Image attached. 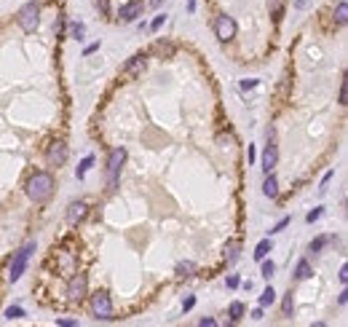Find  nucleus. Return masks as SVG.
Listing matches in <instances>:
<instances>
[{
	"label": "nucleus",
	"mask_w": 348,
	"mask_h": 327,
	"mask_svg": "<svg viewBox=\"0 0 348 327\" xmlns=\"http://www.w3.org/2000/svg\"><path fill=\"white\" fill-rule=\"evenodd\" d=\"M322 214H324V209H322V207H316V209H311V212L305 214V223H311V226H314V223L322 217Z\"/></svg>",
	"instance_id": "nucleus-29"
},
{
	"label": "nucleus",
	"mask_w": 348,
	"mask_h": 327,
	"mask_svg": "<svg viewBox=\"0 0 348 327\" xmlns=\"http://www.w3.org/2000/svg\"><path fill=\"white\" fill-rule=\"evenodd\" d=\"M193 306H196V298H193V295H187V298H185V303H182V311H190Z\"/></svg>",
	"instance_id": "nucleus-32"
},
{
	"label": "nucleus",
	"mask_w": 348,
	"mask_h": 327,
	"mask_svg": "<svg viewBox=\"0 0 348 327\" xmlns=\"http://www.w3.org/2000/svg\"><path fill=\"white\" fill-rule=\"evenodd\" d=\"M239 27H236V19L228 14H220L217 19H214V35H217L220 43H230L233 38H236Z\"/></svg>",
	"instance_id": "nucleus-7"
},
{
	"label": "nucleus",
	"mask_w": 348,
	"mask_h": 327,
	"mask_svg": "<svg viewBox=\"0 0 348 327\" xmlns=\"http://www.w3.org/2000/svg\"><path fill=\"white\" fill-rule=\"evenodd\" d=\"M332 174H335V172H327V174H324V180H322V188H319V191H322V193L327 191V183L332 180Z\"/></svg>",
	"instance_id": "nucleus-39"
},
{
	"label": "nucleus",
	"mask_w": 348,
	"mask_h": 327,
	"mask_svg": "<svg viewBox=\"0 0 348 327\" xmlns=\"http://www.w3.org/2000/svg\"><path fill=\"white\" fill-rule=\"evenodd\" d=\"M252 319H262V306H260V308H255V311H252Z\"/></svg>",
	"instance_id": "nucleus-44"
},
{
	"label": "nucleus",
	"mask_w": 348,
	"mask_h": 327,
	"mask_svg": "<svg viewBox=\"0 0 348 327\" xmlns=\"http://www.w3.org/2000/svg\"><path fill=\"white\" fill-rule=\"evenodd\" d=\"M187 11H190V14L196 11V0H187Z\"/></svg>",
	"instance_id": "nucleus-45"
},
{
	"label": "nucleus",
	"mask_w": 348,
	"mask_h": 327,
	"mask_svg": "<svg viewBox=\"0 0 348 327\" xmlns=\"http://www.w3.org/2000/svg\"><path fill=\"white\" fill-rule=\"evenodd\" d=\"M32 252H35V241H27L19 252H14L11 266H8V279H11V282H19V279H22V274L27 271V263H30V258H32Z\"/></svg>",
	"instance_id": "nucleus-3"
},
{
	"label": "nucleus",
	"mask_w": 348,
	"mask_h": 327,
	"mask_svg": "<svg viewBox=\"0 0 348 327\" xmlns=\"http://www.w3.org/2000/svg\"><path fill=\"white\" fill-rule=\"evenodd\" d=\"M94 51H99V43H91V46H86V49H83V54H86V57H91Z\"/></svg>",
	"instance_id": "nucleus-36"
},
{
	"label": "nucleus",
	"mask_w": 348,
	"mask_h": 327,
	"mask_svg": "<svg viewBox=\"0 0 348 327\" xmlns=\"http://www.w3.org/2000/svg\"><path fill=\"white\" fill-rule=\"evenodd\" d=\"M262 193H265L268 199H276V196H279V180H276V174L268 172L265 183H262Z\"/></svg>",
	"instance_id": "nucleus-13"
},
{
	"label": "nucleus",
	"mask_w": 348,
	"mask_h": 327,
	"mask_svg": "<svg viewBox=\"0 0 348 327\" xmlns=\"http://www.w3.org/2000/svg\"><path fill=\"white\" fill-rule=\"evenodd\" d=\"M239 249H241L239 241H228V247H225V260H228V263H236V260H239Z\"/></svg>",
	"instance_id": "nucleus-19"
},
{
	"label": "nucleus",
	"mask_w": 348,
	"mask_h": 327,
	"mask_svg": "<svg viewBox=\"0 0 348 327\" xmlns=\"http://www.w3.org/2000/svg\"><path fill=\"white\" fill-rule=\"evenodd\" d=\"M16 24L22 27L24 32H35L37 24H41V3L37 0H30L16 11Z\"/></svg>",
	"instance_id": "nucleus-2"
},
{
	"label": "nucleus",
	"mask_w": 348,
	"mask_h": 327,
	"mask_svg": "<svg viewBox=\"0 0 348 327\" xmlns=\"http://www.w3.org/2000/svg\"><path fill=\"white\" fill-rule=\"evenodd\" d=\"M196 274V263L193 260H185V263L177 266V276H193Z\"/></svg>",
	"instance_id": "nucleus-24"
},
{
	"label": "nucleus",
	"mask_w": 348,
	"mask_h": 327,
	"mask_svg": "<svg viewBox=\"0 0 348 327\" xmlns=\"http://www.w3.org/2000/svg\"><path fill=\"white\" fill-rule=\"evenodd\" d=\"M276 161H279V151H276V145L274 142H268V148H265V153H262V161H260V166H262V172H270L276 166Z\"/></svg>",
	"instance_id": "nucleus-12"
},
{
	"label": "nucleus",
	"mask_w": 348,
	"mask_h": 327,
	"mask_svg": "<svg viewBox=\"0 0 348 327\" xmlns=\"http://www.w3.org/2000/svg\"><path fill=\"white\" fill-rule=\"evenodd\" d=\"M83 32H86V27H83L81 22H72V24H70V38L83 41Z\"/></svg>",
	"instance_id": "nucleus-26"
},
{
	"label": "nucleus",
	"mask_w": 348,
	"mask_h": 327,
	"mask_svg": "<svg viewBox=\"0 0 348 327\" xmlns=\"http://www.w3.org/2000/svg\"><path fill=\"white\" fill-rule=\"evenodd\" d=\"M199 324H201V327H214V324H217V322H214L212 316H204V319H201Z\"/></svg>",
	"instance_id": "nucleus-40"
},
{
	"label": "nucleus",
	"mask_w": 348,
	"mask_h": 327,
	"mask_svg": "<svg viewBox=\"0 0 348 327\" xmlns=\"http://www.w3.org/2000/svg\"><path fill=\"white\" fill-rule=\"evenodd\" d=\"M330 239H335V236H316L311 244H308V252H314V255H319V252H322L324 247H327V241Z\"/></svg>",
	"instance_id": "nucleus-20"
},
{
	"label": "nucleus",
	"mask_w": 348,
	"mask_h": 327,
	"mask_svg": "<svg viewBox=\"0 0 348 327\" xmlns=\"http://www.w3.org/2000/svg\"><path fill=\"white\" fill-rule=\"evenodd\" d=\"M86 214H89V204L86 201H70V207H67V223L70 226H78V223L86 220Z\"/></svg>",
	"instance_id": "nucleus-10"
},
{
	"label": "nucleus",
	"mask_w": 348,
	"mask_h": 327,
	"mask_svg": "<svg viewBox=\"0 0 348 327\" xmlns=\"http://www.w3.org/2000/svg\"><path fill=\"white\" fill-rule=\"evenodd\" d=\"M27 196L35 204H46L54 196V177L49 172H35L30 180H27Z\"/></svg>",
	"instance_id": "nucleus-1"
},
{
	"label": "nucleus",
	"mask_w": 348,
	"mask_h": 327,
	"mask_svg": "<svg viewBox=\"0 0 348 327\" xmlns=\"http://www.w3.org/2000/svg\"><path fill=\"white\" fill-rule=\"evenodd\" d=\"M292 308H295L292 293H287V295H284V303H281V314H284V316H289V314H292Z\"/></svg>",
	"instance_id": "nucleus-28"
},
{
	"label": "nucleus",
	"mask_w": 348,
	"mask_h": 327,
	"mask_svg": "<svg viewBox=\"0 0 348 327\" xmlns=\"http://www.w3.org/2000/svg\"><path fill=\"white\" fill-rule=\"evenodd\" d=\"M145 64H147V51H139V54H134L126 64H124V76H139V72L145 70Z\"/></svg>",
	"instance_id": "nucleus-11"
},
{
	"label": "nucleus",
	"mask_w": 348,
	"mask_h": 327,
	"mask_svg": "<svg viewBox=\"0 0 348 327\" xmlns=\"http://www.w3.org/2000/svg\"><path fill=\"white\" fill-rule=\"evenodd\" d=\"M311 276H314L311 263H308L305 258H303V260H297V266H295V279H300V282H303V279H311Z\"/></svg>",
	"instance_id": "nucleus-15"
},
{
	"label": "nucleus",
	"mask_w": 348,
	"mask_h": 327,
	"mask_svg": "<svg viewBox=\"0 0 348 327\" xmlns=\"http://www.w3.org/2000/svg\"><path fill=\"white\" fill-rule=\"evenodd\" d=\"M335 22H337V27H343L348 22V3H345V0H340L337 8H335Z\"/></svg>",
	"instance_id": "nucleus-17"
},
{
	"label": "nucleus",
	"mask_w": 348,
	"mask_h": 327,
	"mask_svg": "<svg viewBox=\"0 0 348 327\" xmlns=\"http://www.w3.org/2000/svg\"><path fill=\"white\" fill-rule=\"evenodd\" d=\"M91 314L102 322H110L115 319V308H112V298L105 293V289H97L91 295Z\"/></svg>",
	"instance_id": "nucleus-4"
},
{
	"label": "nucleus",
	"mask_w": 348,
	"mask_h": 327,
	"mask_svg": "<svg viewBox=\"0 0 348 327\" xmlns=\"http://www.w3.org/2000/svg\"><path fill=\"white\" fill-rule=\"evenodd\" d=\"M225 284H228L230 289H236V287H239L241 282H239V276H228V279H225Z\"/></svg>",
	"instance_id": "nucleus-33"
},
{
	"label": "nucleus",
	"mask_w": 348,
	"mask_h": 327,
	"mask_svg": "<svg viewBox=\"0 0 348 327\" xmlns=\"http://www.w3.org/2000/svg\"><path fill=\"white\" fill-rule=\"evenodd\" d=\"M166 22V14H158L156 16V19H153V24H150V30H153V32H158V30H161V24Z\"/></svg>",
	"instance_id": "nucleus-30"
},
{
	"label": "nucleus",
	"mask_w": 348,
	"mask_h": 327,
	"mask_svg": "<svg viewBox=\"0 0 348 327\" xmlns=\"http://www.w3.org/2000/svg\"><path fill=\"white\" fill-rule=\"evenodd\" d=\"M142 8H145V0H129L118 8V19L121 22H137V16H142Z\"/></svg>",
	"instance_id": "nucleus-9"
},
{
	"label": "nucleus",
	"mask_w": 348,
	"mask_h": 327,
	"mask_svg": "<svg viewBox=\"0 0 348 327\" xmlns=\"http://www.w3.org/2000/svg\"><path fill=\"white\" fill-rule=\"evenodd\" d=\"M274 301H276V289L274 287H265V289H262V295H260V306L268 308V306H274Z\"/></svg>",
	"instance_id": "nucleus-21"
},
{
	"label": "nucleus",
	"mask_w": 348,
	"mask_h": 327,
	"mask_svg": "<svg viewBox=\"0 0 348 327\" xmlns=\"http://www.w3.org/2000/svg\"><path fill=\"white\" fill-rule=\"evenodd\" d=\"M337 276H340V282H343V284L348 282V266H345V263L340 266V274H337Z\"/></svg>",
	"instance_id": "nucleus-37"
},
{
	"label": "nucleus",
	"mask_w": 348,
	"mask_h": 327,
	"mask_svg": "<svg viewBox=\"0 0 348 327\" xmlns=\"http://www.w3.org/2000/svg\"><path fill=\"white\" fill-rule=\"evenodd\" d=\"M91 164H94V156H86V158H83V161L78 164V169H75V177H78V180H83V177H86V172L91 169Z\"/></svg>",
	"instance_id": "nucleus-23"
},
{
	"label": "nucleus",
	"mask_w": 348,
	"mask_h": 327,
	"mask_svg": "<svg viewBox=\"0 0 348 327\" xmlns=\"http://www.w3.org/2000/svg\"><path fill=\"white\" fill-rule=\"evenodd\" d=\"M161 3H164V0H150V6H156V8L161 6Z\"/></svg>",
	"instance_id": "nucleus-46"
},
{
	"label": "nucleus",
	"mask_w": 348,
	"mask_h": 327,
	"mask_svg": "<svg viewBox=\"0 0 348 327\" xmlns=\"http://www.w3.org/2000/svg\"><path fill=\"white\" fill-rule=\"evenodd\" d=\"M337 99H340V105H345V83H340V94H337Z\"/></svg>",
	"instance_id": "nucleus-42"
},
{
	"label": "nucleus",
	"mask_w": 348,
	"mask_h": 327,
	"mask_svg": "<svg viewBox=\"0 0 348 327\" xmlns=\"http://www.w3.org/2000/svg\"><path fill=\"white\" fill-rule=\"evenodd\" d=\"M64 295H67V301L81 303L83 298L89 295V279H86V274H72L67 279V289H64Z\"/></svg>",
	"instance_id": "nucleus-6"
},
{
	"label": "nucleus",
	"mask_w": 348,
	"mask_h": 327,
	"mask_svg": "<svg viewBox=\"0 0 348 327\" xmlns=\"http://www.w3.org/2000/svg\"><path fill=\"white\" fill-rule=\"evenodd\" d=\"M56 324H59V327H75L78 322H75V319H56Z\"/></svg>",
	"instance_id": "nucleus-38"
},
{
	"label": "nucleus",
	"mask_w": 348,
	"mask_h": 327,
	"mask_svg": "<svg viewBox=\"0 0 348 327\" xmlns=\"http://www.w3.org/2000/svg\"><path fill=\"white\" fill-rule=\"evenodd\" d=\"M274 274H276V263H274V260H265V258H262V279H270Z\"/></svg>",
	"instance_id": "nucleus-27"
},
{
	"label": "nucleus",
	"mask_w": 348,
	"mask_h": 327,
	"mask_svg": "<svg viewBox=\"0 0 348 327\" xmlns=\"http://www.w3.org/2000/svg\"><path fill=\"white\" fill-rule=\"evenodd\" d=\"M287 226H289V217H281V220L276 223V226H274V228H270V233H281V231H284Z\"/></svg>",
	"instance_id": "nucleus-31"
},
{
	"label": "nucleus",
	"mask_w": 348,
	"mask_h": 327,
	"mask_svg": "<svg viewBox=\"0 0 348 327\" xmlns=\"http://www.w3.org/2000/svg\"><path fill=\"white\" fill-rule=\"evenodd\" d=\"M284 8H287V0H270L268 3V11H270V16H274V22H281Z\"/></svg>",
	"instance_id": "nucleus-16"
},
{
	"label": "nucleus",
	"mask_w": 348,
	"mask_h": 327,
	"mask_svg": "<svg viewBox=\"0 0 348 327\" xmlns=\"http://www.w3.org/2000/svg\"><path fill=\"white\" fill-rule=\"evenodd\" d=\"M274 249V241L270 239H262L260 244L255 247V260H262V258H268V252Z\"/></svg>",
	"instance_id": "nucleus-18"
},
{
	"label": "nucleus",
	"mask_w": 348,
	"mask_h": 327,
	"mask_svg": "<svg viewBox=\"0 0 348 327\" xmlns=\"http://www.w3.org/2000/svg\"><path fill=\"white\" fill-rule=\"evenodd\" d=\"M228 316H230V322H239L241 316H244V303L241 301H233L230 308H228Z\"/></svg>",
	"instance_id": "nucleus-22"
},
{
	"label": "nucleus",
	"mask_w": 348,
	"mask_h": 327,
	"mask_svg": "<svg viewBox=\"0 0 348 327\" xmlns=\"http://www.w3.org/2000/svg\"><path fill=\"white\" fill-rule=\"evenodd\" d=\"M67 156H70V153H67V145H64L62 139H56V142L49 145V151H46V161L59 169V166L67 164Z\"/></svg>",
	"instance_id": "nucleus-8"
},
{
	"label": "nucleus",
	"mask_w": 348,
	"mask_h": 327,
	"mask_svg": "<svg viewBox=\"0 0 348 327\" xmlns=\"http://www.w3.org/2000/svg\"><path fill=\"white\" fill-rule=\"evenodd\" d=\"M126 164V148H112L107 156V188L115 191L118 188V177H121V166Z\"/></svg>",
	"instance_id": "nucleus-5"
},
{
	"label": "nucleus",
	"mask_w": 348,
	"mask_h": 327,
	"mask_svg": "<svg viewBox=\"0 0 348 327\" xmlns=\"http://www.w3.org/2000/svg\"><path fill=\"white\" fill-rule=\"evenodd\" d=\"M217 142H220L222 148H228V145L233 142V137H230V134H228V137H225V134H220V137H217Z\"/></svg>",
	"instance_id": "nucleus-34"
},
{
	"label": "nucleus",
	"mask_w": 348,
	"mask_h": 327,
	"mask_svg": "<svg viewBox=\"0 0 348 327\" xmlns=\"http://www.w3.org/2000/svg\"><path fill=\"white\" fill-rule=\"evenodd\" d=\"M337 303H340V306H345V303H348V293H345V289L340 293V298H337Z\"/></svg>",
	"instance_id": "nucleus-43"
},
{
	"label": "nucleus",
	"mask_w": 348,
	"mask_h": 327,
	"mask_svg": "<svg viewBox=\"0 0 348 327\" xmlns=\"http://www.w3.org/2000/svg\"><path fill=\"white\" fill-rule=\"evenodd\" d=\"M255 156H257V153H255V145H249V151H247V161H249V164H255Z\"/></svg>",
	"instance_id": "nucleus-41"
},
{
	"label": "nucleus",
	"mask_w": 348,
	"mask_h": 327,
	"mask_svg": "<svg viewBox=\"0 0 348 327\" xmlns=\"http://www.w3.org/2000/svg\"><path fill=\"white\" fill-rule=\"evenodd\" d=\"M257 86V81L255 78H247V81H241V89H255Z\"/></svg>",
	"instance_id": "nucleus-35"
},
{
	"label": "nucleus",
	"mask_w": 348,
	"mask_h": 327,
	"mask_svg": "<svg viewBox=\"0 0 348 327\" xmlns=\"http://www.w3.org/2000/svg\"><path fill=\"white\" fill-rule=\"evenodd\" d=\"M22 316H24V308H22V306H11V308H6V319H8V322L22 319Z\"/></svg>",
	"instance_id": "nucleus-25"
},
{
	"label": "nucleus",
	"mask_w": 348,
	"mask_h": 327,
	"mask_svg": "<svg viewBox=\"0 0 348 327\" xmlns=\"http://www.w3.org/2000/svg\"><path fill=\"white\" fill-rule=\"evenodd\" d=\"M153 51L161 54L164 59H172L177 49H174V43H169V41H156V43H153Z\"/></svg>",
	"instance_id": "nucleus-14"
}]
</instances>
